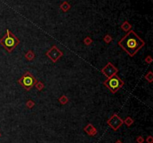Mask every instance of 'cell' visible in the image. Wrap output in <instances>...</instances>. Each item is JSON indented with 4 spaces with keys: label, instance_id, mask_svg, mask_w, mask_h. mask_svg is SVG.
Instances as JSON below:
<instances>
[{
    "label": "cell",
    "instance_id": "1",
    "mask_svg": "<svg viewBox=\"0 0 153 143\" xmlns=\"http://www.w3.org/2000/svg\"><path fill=\"white\" fill-rule=\"evenodd\" d=\"M118 45L129 56L133 57L140 49L144 47L145 41L133 30H130L118 42Z\"/></svg>",
    "mask_w": 153,
    "mask_h": 143
},
{
    "label": "cell",
    "instance_id": "2",
    "mask_svg": "<svg viewBox=\"0 0 153 143\" xmlns=\"http://www.w3.org/2000/svg\"><path fill=\"white\" fill-rule=\"evenodd\" d=\"M19 40L18 38L10 31L9 29L6 30V33L0 39V44L5 49L8 53H11L19 44Z\"/></svg>",
    "mask_w": 153,
    "mask_h": 143
},
{
    "label": "cell",
    "instance_id": "3",
    "mask_svg": "<svg viewBox=\"0 0 153 143\" xmlns=\"http://www.w3.org/2000/svg\"><path fill=\"white\" fill-rule=\"evenodd\" d=\"M103 84L110 90L112 94H115L120 89L123 87L125 83L120 78L119 76L115 74L104 81Z\"/></svg>",
    "mask_w": 153,
    "mask_h": 143
},
{
    "label": "cell",
    "instance_id": "4",
    "mask_svg": "<svg viewBox=\"0 0 153 143\" xmlns=\"http://www.w3.org/2000/svg\"><path fill=\"white\" fill-rule=\"evenodd\" d=\"M17 82L22 87H23L26 91H29L34 86L35 83H37V79L29 71H26L18 79Z\"/></svg>",
    "mask_w": 153,
    "mask_h": 143
},
{
    "label": "cell",
    "instance_id": "5",
    "mask_svg": "<svg viewBox=\"0 0 153 143\" xmlns=\"http://www.w3.org/2000/svg\"><path fill=\"white\" fill-rule=\"evenodd\" d=\"M63 53L57 47V46L53 45L46 53V55L52 61L53 63H56L63 56Z\"/></svg>",
    "mask_w": 153,
    "mask_h": 143
},
{
    "label": "cell",
    "instance_id": "6",
    "mask_svg": "<svg viewBox=\"0 0 153 143\" xmlns=\"http://www.w3.org/2000/svg\"><path fill=\"white\" fill-rule=\"evenodd\" d=\"M107 124H108V125L111 129H113L114 130L116 131L123 124V120H122L117 114L114 113L108 121H107Z\"/></svg>",
    "mask_w": 153,
    "mask_h": 143
},
{
    "label": "cell",
    "instance_id": "7",
    "mask_svg": "<svg viewBox=\"0 0 153 143\" xmlns=\"http://www.w3.org/2000/svg\"><path fill=\"white\" fill-rule=\"evenodd\" d=\"M118 68H116L115 66L111 62H108L104 68L101 69V72L104 76H105L107 78L111 77L118 73Z\"/></svg>",
    "mask_w": 153,
    "mask_h": 143
},
{
    "label": "cell",
    "instance_id": "8",
    "mask_svg": "<svg viewBox=\"0 0 153 143\" xmlns=\"http://www.w3.org/2000/svg\"><path fill=\"white\" fill-rule=\"evenodd\" d=\"M84 131L88 136H96V133H97V130H96V127H95L93 124H87V125L84 127Z\"/></svg>",
    "mask_w": 153,
    "mask_h": 143
},
{
    "label": "cell",
    "instance_id": "9",
    "mask_svg": "<svg viewBox=\"0 0 153 143\" xmlns=\"http://www.w3.org/2000/svg\"><path fill=\"white\" fill-rule=\"evenodd\" d=\"M25 59H26L27 61H29V62H31V61H32L34 58H35V54L33 52L32 50H28V52L25 54Z\"/></svg>",
    "mask_w": 153,
    "mask_h": 143
},
{
    "label": "cell",
    "instance_id": "10",
    "mask_svg": "<svg viewBox=\"0 0 153 143\" xmlns=\"http://www.w3.org/2000/svg\"><path fill=\"white\" fill-rule=\"evenodd\" d=\"M131 27H132L131 25L128 21H125L120 26L121 29L123 30L125 32H129L130 30H131Z\"/></svg>",
    "mask_w": 153,
    "mask_h": 143
},
{
    "label": "cell",
    "instance_id": "11",
    "mask_svg": "<svg viewBox=\"0 0 153 143\" xmlns=\"http://www.w3.org/2000/svg\"><path fill=\"white\" fill-rule=\"evenodd\" d=\"M71 6H70V5L67 2H64L62 4L60 5V8L62 10V11L64 12H67L70 9Z\"/></svg>",
    "mask_w": 153,
    "mask_h": 143
},
{
    "label": "cell",
    "instance_id": "12",
    "mask_svg": "<svg viewBox=\"0 0 153 143\" xmlns=\"http://www.w3.org/2000/svg\"><path fill=\"white\" fill-rule=\"evenodd\" d=\"M134 119L132 118H131V117H129V116L126 117V118L123 120V124H125L127 127L131 126L132 124H134Z\"/></svg>",
    "mask_w": 153,
    "mask_h": 143
},
{
    "label": "cell",
    "instance_id": "13",
    "mask_svg": "<svg viewBox=\"0 0 153 143\" xmlns=\"http://www.w3.org/2000/svg\"><path fill=\"white\" fill-rule=\"evenodd\" d=\"M58 102L61 105H66L69 102V98L66 95H61L58 98Z\"/></svg>",
    "mask_w": 153,
    "mask_h": 143
},
{
    "label": "cell",
    "instance_id": "14",
    "mask_svg": "<svg viewBox=\"0 0 153 143\" xmlns=\"http://www.w3.org/2000/svg\"><path fill=\"white\" fill-rule=\"evenodd\" d=\"M145 79L148 82V83H152L153 82V73L152 71H149L146 75H145Z\"/></svg>",
    "mask_w": 153,
    "mask_h": 143
},
{
    "label": "cell",
    "instance_id": "15",
    "mask_svg": "<svg viewBox=\"0 0 153 143\" xmlns=\"http://www.w3.org/2000/svg\"><path fill=\"white\" fill-rule=\"evenodd\" d=\"M34 86H35V88H36V89L38 91H41L44 89V87H45L44 84L42 83L41 81H37V83H35Z\"/></svg>",
    "mask_w": 153,
    "mask_h": 143
},
{
    "label": "cell",
    "instance_id": "16",
    "mask_svg": "<svg viewBox=\"0 0 153 143\" xmlns=\"http://www.w3.org/2000/svg\"><path fill=\"white\" fill-rule=\"evenodd\" d=\"M34 106H35V103L32 100H27L26 101V104H25V106H26L28 109H32Z\"/></svg>",
    "mask_w": 153,
    "mask_h": 143
},
{
    "label": "cell",
    "instance_id": "17",
    "mask_svg": "<svg viewBox=\"0 0 153 143\" xmlns=\"http://www.w3.org/2000/svg\"><path fill=\"white\" fill-rule=\"evenodd\" d=\"M103 40H104V42L107 44H109L112 40H113V38H112V37L110 35H106L103 38Z\"/></svg>",
    "mask_w": 153,
    "mask_h": 143
},
{
    "label": "cell",
    "instance_id": "18",
    "mask_svg": "<svg viewBox=\"0 0 153 143\" xmlns=\"http://www.w3.org/2000/svg\"><path fill=\"white\" fill-rule=\"evenodd\" d=\"M83 42H84V44L86 46H90V45L92 44V43H93V40H92V38H91L90 37L88 36V37H86V38L84 39Z\"/></svg>",
    "mask_w": 153,
    "mask_h": 143
},
{
    "label": "cell",
    "instance_id": "19",
    "mask_svg": "<svg viewBox=\"0 0 153 143\" xmlns=\"http://www.w3.org/2000/svg\"><path fill=\"white\" fill-rule=\"evenodd\" d=\"M144 138L141 136H137V139H136V142L137 143H144Z\"/></svg>",
    "mask_w": 153,
    "mask_h": 143
},
{
    "label": "cell",
    "instance_id": "20",
    "mask_svg": "<svg viewBox=\"0 0 153 143\" xmlns=\"http://www.w3.org/2000/svg\"><path fill=\"white\" fill-rule=\"evenodd\" d=\"M145 62L147 64H151L152 62V58L150 55H148L147 57L145 59Z\"/></svg>",
    "mask_w": 153,
    "mask_h": 143
},
{
    "label": "cell",
    "instance_id": "21",
    "mask_svg": "<svg viewBox=\"0 0 153 143\" xmlns=\"http://www.w3.org/2000/svg\"><path fill=\"white\" fill-rule=\"evenodd\" d=\"M146 143H153V137L152 136H147L146 139Z\"/></svg>",
    "mask_w": 153,
    "mask_h": 143
},
{
    "label": "cell",
    "instance_id": "22",
    "mask_svg": "<svg viewBox=\"0 0 153 143\" xmlns=\"http://www.w3.org/2000/svg\"><path fill=\"white\" fill-rule=\"evenodd\" d=\"M115 143H122V142H121V141H120V139H118V140H117V141H116V142Z\"/></svg>",
    "mask_w": 153,
    "mask_h": 143
},
{
    "label": "cell",
    "instance_id": "23",
    "mask_svg": "<svg viewBox=\"0 0 153 143\" xmlns=\"http://www.w3.org/2000/svg\"><path fill=\"white\" fill-rule=\"evenodd\" d=\"M1 136H2V134H1V133H0V138H1Z\"/></svg>",
    "mask_w": 153,
    "mask_h": 143
}]
</instances>
